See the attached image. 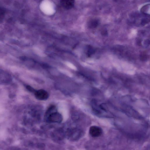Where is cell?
Listing matches in <instances>:
<instances>
[{
	"label": "cell",
	"instance_id": "6da1fadb",
	"mask_svg": "<svg viewBox=\"0 0 150 150\" xmlns=\"http://www.w3.org/2000/svg\"><path fill=\"white\" fill-rule=\"evenodd\" d=\"M40 8L42 11L45 14L51 15L55 11L54 5L49 0H44L41 4Z\"/></svg>",
	"mask_w": 150,
	"mask_h": 150
},
{
	"label": "cell",
	"instance_id": "7a4b0ae2",
	"mask_svg": "<svg viewBox=\"0 0 150 150\" xmlns=\"http://www.w3.org/2000/svg\"><path fill=\"white\" fill-rule=\"evenodd\" d=\"M47 120L50 122L60 123L62 120V115L55 111L47 114Z\"/></svg>",
	"mask_w": 150,
	"mask_h": 150
},
{
	"label": "cell",
	"instance_id": "3957f363",
	"mask_svg": "<svg viewBox=\"0 0 150 150\" xmlns=\"http://www.w3.org/2000/svg\"><path fill=\"white\" fill-rule=\"evenodd\" d=\"M89 133L92 137H96L100 136L103 133V130L100 127L94 125L91 126L89 129Z\"/></svg>",
	"mask_w": 150,
	"mask_h": 150
},
{
	"label": "cell",
	"instance_id": "277c9868",
	"mask_svg": "<svg viewBox=\"0 0 150 150\" xmlns=\"http://www.w3.org/2000/svg\"><path fill=\"white\" fill-rule=\"evenodd\" d=\"M36 98L40 100H45L47 99L49 95L48 93L43 90H40L36 91L35 94Z\"/></svg>",
	"mask_w": 150,
	"mask_h": 150
},
{
	"label": "cell",
	"instance_id": "5b68a950",
	"mask_svg": "<svg viewBox=\"0 0 150 150\" xmlns=\"http://www.w3.org/2000/svg\"><path fill=\"white\" fill-rule=\"evenodd\" d=\"M150 5L149 4H146L141 9V11L143 13L150 14Z\"/></svg>",
	"mask_w": 150,
	"mask_h": 150
},
{
	"label": "cell",
	"instance_id": "8992f818",
	"mask_svg": "<svg viewBox=\"0 0 150 150\" xmlns=\"http://www.w3.org/2000/svg\"><path fill=\"white\" fill-rule=\"evenodd\" d=\"M59 70L62 73H63L69 77L72 76V74L69 71L64 69L59 68Z\"/></svg>",
	"mask_w": 150,
	"mask_h": 150
},
{
	"label": "cell",
	"instance_id": "52a82bcc",
	"mask_svg": "<svg viewBox=\"0 0 150 150\" xmlns=\"http://www.w3.org/2000/svg\"><path fill=\"white\" fill-rule=\"evenodd\" d=\"M65 64L69 67L72 69L76 70L77 69L76 67L72 63L68 62H65Z\"/></svg>",
	"mask_w": 150,
	"mask_h": 150
},
{
	"label": "cell",
	"instance_id": "ba28073f",
	"mask_svg": "<svg viewBox=\"0 0 150 150\" xmlns=\"http://www.w3.org/2000/svg\"><path fill=\"white\" fill-rule=\"evenodd\" d=\"M38 54L41 56L44 57L45 54L39 49L38 48L37 50Z\"/></svg>",
	"mask_w": 150,
	"mask_h": 150
},
{
	"label": "cell",
	"instance_id": "9c48e42d",
	"mask_svg": "<svg viewBox=\"0 0 150 150\" xmlns=\"http://www.w3.org/2000/svg\"><path fill=\"white\" fill-rule=\"evenodd\" d=\"M140 58L142 60H145L147 59V57L145 54H142L141 55Z\"/></svg>",
	"mask_w": 150,
	"mask_h": 150
}]
</instances>
